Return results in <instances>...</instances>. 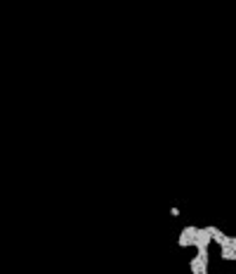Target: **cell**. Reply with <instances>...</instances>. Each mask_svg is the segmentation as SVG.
I'll list each match as a JSON object with an SVG mask.
<instances>
[{
  "label": "cell",
  "instance_id": "7a4b0ae2",
  "mask_svg": "<svg viewBox=\"0 0 236 274\" xmlns=\"http://www.w3.org/2000/svg\"><path fill=\"white\" fill-rule=\"evenodd\" d=\"M210 244H212V239H210L208 227H196V232H194V246L196 248H208Z\"/></svg>",
  "mask_w": 236,
  "mask_h": 274
},
{
  "label": "cell",
  "instance_id": "8992f818",
  "mask_svg": "<svg viewBox=\"0 0 236 274\" xmlns=\"http://www.w3.org/2000/svg\"><path fill=\"white\" fill-rule=\"evenodd\" d=\"M229 246L236 251V236H229Z\"/></svg>",
  "mask_w": 236,
  "mask_h": 274
},
{
  "label": "cell",
  "instance_id": "6da1fadb",
  "mask_svg": "<svg viewBox=\"0 0 236 274\" xmlns=\"http://www.w3.org/2000/svg\"><path fill=\"white\" fill-rule=\"evenodd\" d=\"M194 232H196V227L194 225H187L182 232H180V236H177V246L180 248L194 246Z\"/></svg>",
  "mask_w": 236,
  "mask_h": 274
},
{
  "label": "cell",
  "instance_id": "277c9868",
  "mask_svg": "<svg viewBox=\"0 0 236 274\" xmlns=\"http://www.w3.org/2000/svg\"><path fill=\"white\" fill-rule=\"evenodd\" d=\"M208 232H210V239H212V241H215L217 246H224V244H229V236H227L222 229H217V227H212V225H210Z\"/></svg>",
  "mask_w": 236,
  "mask_h": 274
},
{
  "label": "cell",
  "instance_id": "3957f363",
  "mask_svg": "<svg viewBox=\"0 0 236 274\" xmlns=\"http://www.w3.org/2000/svg\"><path fill=\"white\" fill-rule=\"evenodd\" d=\"M189 270H191L194 274H208V262L201 260L198 255H194V258L189 260Z\"/></svg>",
  "mask_w": 236,
  "mask_h": 274
},
{
  "label": "cell",
  "instance_id": "5b68a950",
  "mask_svg": "<svg viewBox=\"0 0 236 274\" xmlns=\"http://www.w3.org/2000/svg\"><path fill=\"white\" fill-rule=\"evenodd\" d=\"M220 255H222V260H234L236 262V251L229 246V244L220 246Z\"/></svg>",
  "mask_w": 236,
  "mask_h": 274
}]
</instances>
